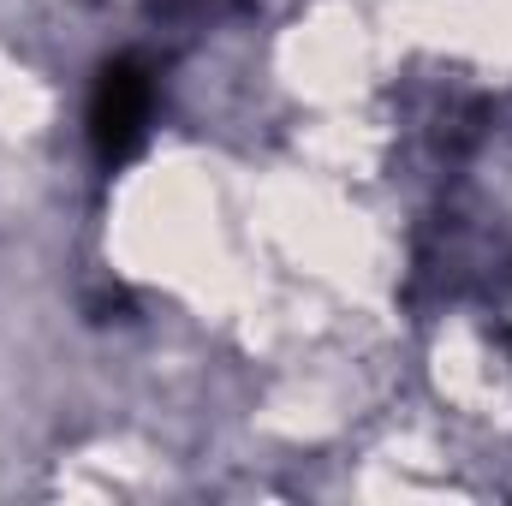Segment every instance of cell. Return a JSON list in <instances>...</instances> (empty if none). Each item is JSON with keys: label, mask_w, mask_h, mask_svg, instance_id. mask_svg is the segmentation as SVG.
I'll use <instances>...</instances> for the list:
<instances>
[{"label": "cell", "mask_w": 512, "mask_h": 506, "mask_svg": "<svg viewBox=\"0 0 512 506\" xmlns=\"http://www.w3.org/2000/svg\"><path fill=\"white\" fill-rule=\"evenodd\" d=\"M149 114H155V84L137 60H114L102 66L96 78V96H90V143L108 167H120L137 155L143 131H149Z\"/></svg>", "instance_id": "cell-1"}]
</instances>
